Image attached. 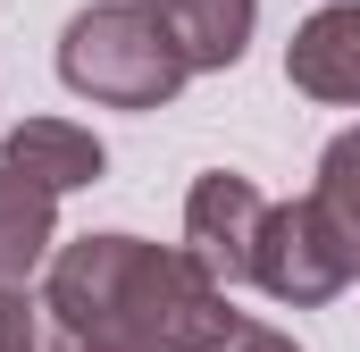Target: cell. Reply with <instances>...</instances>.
<instances>
[{
	"mask_svg": "<svg viewBox=\"0 0 360 352\" xmlns=\"http://www.w3.org/2000/svg\"><path fill=\"white\" fill-rule=\"evenodd\" d=\"M352 277H360V252H352V235L327 218L319 193L269 201V227H260V252H252V285H260L269 302L319 310V302H335Z\"/></svg>",
	"mask_w": 360,
	"mask_h": 352,
	"instance_id": "obj_3",
	"label": "cell"
},
{
	"mask_svg": "<svg viewBox=\"0 0 360 352\" xmlns=\"http://www.w3.org/2000/svg\"><path fill=\"white\" fill-rule=\"evenodd\" d=\"M34 352H151V344H117V336H76V327H59L51 310H42V336Z\"/></svg>",
	"mask_w": 360,
	"mask_h": 352,
	"instance_id": "obj_12",
	"label": "cell"
},
{
	"mask_svg": "<svg viewBox=\"0 0 360 352\" xmlns=\"http://www.w3.org/2000/svg\"><path fill=\"white\" fill-rule=\"evenodd\" d=\"M42 310L76 336H117L151 352H210L226 336V285L184 244L143 235H76L42 268Z\"/></svg>",
	"mask_w": 360,
	"mask_h": 352,
	"instance_id": "obj_1",
	"label": "cell"
},
{
	"mask_svg": "<svg viewBox=\"0 0 360 352\" xmlns=\"http://www.w3.org/2000/svg\"><path fill=\"white\" fill-rule=\"evenodd\" d=\"M51 244H59V193L0 168V294H25L34 268H51Z\"/></svg>",
	"mask_w": 360,
	"mask_h": 352,
	"instance_id": "obj_7",
	"label": "cell"
},
{
	"mask_svg": "<svg viewBox=\"0 0 360 352\" xmlns=\"http://www.w3.org/2000/svg\"><path fill=\"white\" fill-rule=\"evenodd\" d=\"M285 76H293V92H310V101L360 109V0H335V8H319V17L293 25Z\"/></svg>",
	"mask_w": 360,
	"mask_h": 352,
	"instance_id": "obj_5",
	"label": "cell"
},
{
	"mask_svg": "<svg viewBox=\"0 0 360 352\" xmlns=\"http://www.w3.org/2000/svg\"><path fill=\"white\" fill-rule=\"evenodd\" d=\"M210 352H302L293 344V336H276V327H260V319H243V310H235V319H226V336H218V344Z\"/></svg>",
	"mask_w": 360,
	"mask_h": 352,
	"instance_id": "obj_11",
	"label": "cell"
},
{
	"mask_svg": "<svg viewBox=\"0 0 360 352\" xmlns=\"http://www.w3.org/2000/svg\"><path fill=\"white\" fill-rule=\"evenodd\" d=\"M143 8H151V17L184 42L193 76L235 68V59L252 51V25H260V0H143Z\"/></svg>",
	"mask_w": 360,
	"mask_h": 352,
	"instance_id": "obj_8",
	"label": "cell"
},
{
	"mask_svg": "<svg viewBox=\"0 0 360 352\" xmlns=\"http://www.w3.org/2000/svg\"><path fill=\"white\" fill-rule=\"evenodd\" d=\"M34 336H42V302L0 294V352H34Z\"/></svg>",
	"mask_w": 360,
	"mask_h": 352,
	"instance_id": "obj_10",
	"label": "cell"
},
{
	"mask_svg": "<svg viewBox=\"0 0 360 352\" xmlns=\"http://www.w3.org/2000/svg\"><path fill=\"white\" fill-rule=\"evenodd\" d=\"M319 201H327V218L352 235V252H360V126H344L327 151H319V184H310Z\"/></svg>",
	"mask_w": 360,
	"mask_h": 352,
	"instance_id": "obj_9",
	"label": "cell"
},
{
	"mask_svg": "<svg viewBox=\"0 0 360 352\" xmlns=\"http://www.w3.org/2000/svg\"><path fill=\"white\" fill-rule=\"evenodd\" d=\"M59 84L101 109H168L193 84V59L143 0H92L59 34Z\"/></svg>",
	"mask_w": 360,
	"mask_h": 352,
	"instance_id": "obj_2",
	"label": "cell"
},
{
	"mask_svg": "<svg viewBox=\"0 0 360 352\" xmlns=\"http://www.w3.org/2000/svg\"><path fill=\"white\" fill-rule=\"evenodd\" d=\"M0 168L34 176L42 193H84V184H101L109 151H101V134L76 126V118H17L8 143H0Z\"/></svg>",
	"mask_w": 360,
	"mask_h": 352,
	"instance_id": "obj_6",
	"label": "cell"
},
{
	"mask_svg": "<svg viewBox=\"0 0 360 352\" xmlns=\"http://www.w3.org/2000/svg\"><path fill=\"white\" fill-rule=\"evenodd\" d=\"M260 227H269V193L252 176H235V168L193 176V193H184V252L210 268L218 285H252Z\"/></svg>",
	"mask_w": 360,
	"mask_h": 352,
	"instance_id": "obj_4",
	"label": "cell"
}]
</instances>
